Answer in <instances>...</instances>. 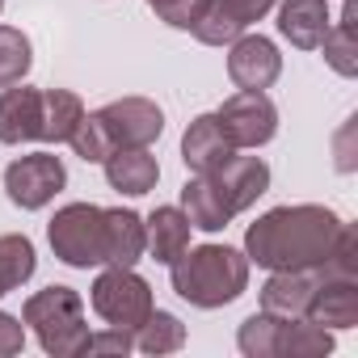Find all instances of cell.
Masks as SVG:
<instances>
[{"instance_id": "obj_1", "label": "cell", "mask_w": 358, "mask_h": 358, "mask_svg": "<svg viewBox=\"0 0 358 358\" xmlns=\"http://www.w3.org/2000/svg\"><path fill=\"white\" fill-rule=\"evenodd\" d=\"M350 224L337 220V211L320 203L299 207H274L245 232V257L262 270H316L333 257L341 245V232Z\"/></svg>"}, {"instance_id": "obj_2", "label": "cell", "mask_w": 358, "mask_h": 358, "mask_svg": "<svg viewBox=\"0 0 358 358\" xmlns=\"http://www.w3.org/2000/svg\"><path fill=\"white\" fill-rule=\"evenodd\" d=\"M169 282L194 308H224L249 287V257L232 245H199L169 262Z\"/></svg>"}, {"instance_id": "obj_3", "label": "cell", "mask_w": 358, "mask_h": 358, "mask_svg": "<svg viewBox=\"0 0 358 358\" xmlns=\"http://www.w3.org/2000/svg\"><path fill=\"white\" fill-rule=\"evenodd\" d=\"M22 320L34 329L38 345L51 358H80L89 350V324H85V299L72 287H47L34 291L22 308Z\"/></svg>"}, {"instance_id": "obj_4", "label": "cell", "mask_w": 358, "mask_h": 358, "mask_svg": "<svg viewBox=\"0 0 358 358\" xmlns=\"http://www.w3.org/2000/svg\"><path fill=\"white\" fill-rule=\"evenodd\" d=\"M47 241L55 257L72 270L106 266V236H101V207L93 203H68L47 224Z\"/></svg>"}, {"instance_id": "obj_5", "label": "cell", "mask_w": 358, "mask_h": 358, "mask_svg": "<svg viewBox=\"0 0 358 358\" xmlns=\"http://www.w3.org/2000/svg\"><path fill=\"white\" fill-rule=\"evenodd\" d=\"M89 303H93V312H97L106 324L131 329V333H135V329L148 320V312L156 308L152 287L135 274V266H106V270L93 278V287H89Z\"/></svg>"}, {"instance_id": "obj_6", "label": "cell", "mask_w": 358, "mask_h": 358, "mask_svg": "<svg viewBox=\"0 0 358 358\" xmlns=\"http://www.w3.org/2000/svg\"><path fill=\"white\" fill-rule=\"evenodd\" d=\"M64 186H68V169H64V160L51 156V152L17 156V160L5 169V194H9V203L22 207V211H43Z\"/></svg>"}, {"instance_id": "obj_7", "label": "cell", "mask_w": 358, "mask_h": 358, "mask_svg": "<svg viewBox=\"0 0 358 358\" xmlns=\"http://www.w3.org/2000/svg\"><path fill=\"white\" fill-rule=\"evenodd\" d=\"M215 118L236 148H266L278 135V106L266 97V89H236L215 110Z\"/></svg>"}, {"instance_id": "obj_8", "label": "cell", "mask_w": 358, "mask_h": 358, "mask_svg": "<svg viewBox=\"0 0 358 358\" xmlns=\"http://www.w3.org/2000/svg\"><path fill=\"white\" fill-rule=\"evenodd\" d=\"M97 114L110 127L114 148H152L160 139V131H164V114L148 97H118V101L101 106Z\"/></svg>"}, {"instance_id": "obj_9", "label": "cell", "mask_w": 358, "mask_h": 358, "mask_svg": "<svg viewBox=\"0 0 358 358\" xmlns=\"http://www.w3.org/2000/svg\"><path fill=\"white\" fill-rule=\"evenodd\" d=\"M228 76L236 89H270L282 76V55L262 34H241L228 47Z\"/></svg>"}, {"instance_id": "obj_10", "label": "cell", "mask_w": 358, "mask_h": 358, "mask_svg": "<svg viewBox=\"0 0 358 358\" xmlns=\"http://www.w3.org/2000/svg\"><path fill=\"white\" fill-rule=\"evenodd\" d=\"M211 177H215L224 203L232 207V215L249 211V207L270 190V164H266L262 156H241V152H232Z\"/></svg>"}, {"instance_id": "obj_11", "label": "cell", "mask_w": 358, "mask_h": 358, "mask_svg": "<svg viewBox=\"0 0 358 358\" xmlns=\"http://www.w3.org/2000/svg\"><path fill=\"white\" fill-rule=\"evenodd\" d=\"M232 152H241V148L228 139V131H224V122L215 114H199L186 127V135H182V160H186L190 173H207L211 177Z\"/></svg>"}, {"instance_id": "obj_12", "label": "cell", "mask_w": 358, "mask_h": 358, "mask_svg": "<svg viewBox=\"0 0 358 358\" xmlns=\"http://www.w3.org/2000/svg\"><path fill=\"white\" fill-rule=\"evenodd\" d=\"M316 287H320V266L316 270H270V278L262 287V312H270L278 320H295L308 312Z\"/></svg>"}, {"instance_id": "obj_13", "label": "cell", "mask_w": 358, "mask_h": 358, "mask_svg": "<svg viewBox=\"0 0 358 358\" xmlns=\"http://www.w3.org/2000/svg\"><path fill=\"white\" fill-rule=\"evenodd\" d=\"M38 122H43V89H30L17 80L0 93V143H9V148L34 143Z\"/></svg>"}, {"instance_id": "obj_14", "label": "cell", "mask_w": 358, "mask_h": 358, "mask_svg": "<svg viewBox=\"0 0 358 358\" xmlns=\"http://www.w3.org/2000/svg\"><path fill=\"white\" fill-rule=\"evenodd\" d=\"M101 169H106L110 190L131 194V199L156 190V182H160V164H156V156L148 148H118V152H110L101 160Z\"/></svg>"}, {"instance_id": "obj_15", "label": "cell", "mask_w": 358, "mask_h": 358, "mask_svg": "<svg viewBox=\"0 0 358 358\" xmlns=\"http://www.w3.org/2000/svg\"><path fill=\"white\" fill-rule=\"evenodd\" d=\"M101 236H106V266H135L143 257V215L131 207H101Z\"/></svg>"}, {"instance_id": "obj_16", "label": "cell", "mask_w": 358, "mask_h": 358, "mask_svg": "<svg viewBox=\"0 0 358 358\" xmlns=\"http://www.w3.org/2000/svg\"><path fill=\"white\" fill-rule=\"evenodd\" d=\"M303 316L324 329H354L358 324V278H320Z\"/></svg>"}, {"instance_id": "obj_17", "label": "cell", "mask_w": 358, "mask_h": 358, "mask_svg": "<svg viewBox=\"0 0 358 358\" xmlns=\"http://www.w3.org/2000/svg\"><path fill=\"white\" fill-rule=\"evenodd\" d=\"M182 211H186L190 228H199V232H224L232 224V207L224 203L215 177H207V173H190V182L182 186Z\"/></svg>"}, {"instance_id": "obj_18", "label": "cell", "mask_w": 358, "mask_h": 358, "mask_svg": "<svg viewBox=\"0 0 358 358\" xmlns=\"http://www.w3.org/2000/svg\"><path fill=\"white\" fill-rule=\"evenodd\" d=\"M143 236H148L143 253H152V262L169 266L190 249V220H186L182 207H156L143 220Z\"/></svg>"}, {"instance_id": "obj_19", "label": "cell", "mask_w": 358, "mask_h": 358, "mask_svg": "<svg viewBox=\"0 0 358 358\" xmlns=\"http://www.w3.org/2000/svg\"><path fill=\"white\" fill-rule=\"evenodd\" d=\"M329 22L333 17H329L324 0H282L278 5V34L299 51H316Z\"/></svg>"}, {"instance_id": "obj_20", "label": "cell", "mask_w": 358, "mask_h": 358, "mask_svg": "<svg viewBox=\"0 0 358 358\" xmlns=\"http://www.w3.org/2000/svg\"><path fill=\"white\" fill-rule=\"evenodd\" d=\"M354 17H358V5H354V0H345L341 22H329L324 38L316 47V51H324V64L337 76H358V30H354Z\"/></svg>"}, {"instance_id": "obj_21", "label": "cell", "mask_w": 358, "mask_h": 358, "mask_svg": "<svg viewBox=\"0 0 358 358\" xmlns=\"http://www.w3.org/2000/svg\"><path fill=\"white\" fill-rule=\"evenodd\" d=\"M80 118H85V101L72 89H43V122H38L43 143H68Z\"/></svg>"}, {"instance_id": "obj_22", "label": "cell", "mask_w": 358, "mask_h": 358, "mask_svg": "<svg viewBox=\"0 0 358 358\" xmlns=\"http://www.w3.org/2000/svg\"><path fill=\"white\" fill-rule=\"evenodd\" d=\"M333 354V329L308 320V316H295V320H282V345H278V358H324Z\"/></svg>"}, {"instance_id": "obj_23", "label": "cell", "mask_w": 358, "mask_h": 358, "mask_svg": "<svg viewBox=\"0 0 358 358\" xmlns=\"http://www.w3.org/2000/svg\"><path fill=\"white\" fill-rule=\"evenodd\" d=\"M182 345H186V324L177 320L173 312L152 308L148 320L135 329V350H143V354H152V358H160V354H177Z\"/></svg>"}, {"instance_id": "obj_24", "label": "cell", "mask_w": 358, "mask_h": 358, "mask_svg": "<svg viewBox=\"0 0 358 358\" xmlns=\"http://www.w3.org/2000/svg\"><path fill=\"white\" fill-rule=\"evenodd\" d=\"M190 34L207 47H232L241 34H245V22L224 5V0H203L199 17L190 22Z\"/></svg>"}, {"instance_id": "obj_25", "label": "cell", "mask_w": 358, "mask_h": 358, "mask_svg": "<svg viewBox=\"0 0 358 358\" xmlns=\"http://www.w3.org/2000/svg\"><path fill=\"white\" fill-rule=\"evenodd\" d=\"M34 266H38V257H34L30 236H17V232L0 236V295H9L22 282H30Z\"/></svg>"}, {"instance_id": "obj_26", "label": "cell", "mask_w": 358, "mask_h": 358, "mask_svg": "<svg viewBox=\"0 0 358 358\" xmlns=\"http://www.w3.org/2000/svg\"><path fill=\"white\" fill-rule=\"evenodd\" d=\"M236 345L245 358H278V345H282V320L270 316V312H253L241 320V333H236Z\"/></svg>"}, {"instance_id": "obj_27", "label": "cell", "mask_w": 358, "mask_h": 358, "mask_svg": "<svg viewBox=\"0 0 358 358\" xmlns=\"http://www.w3.org/2000/svg\"><path fill=\"white\" fill-rule=\"evenodd\" d=\"M30 64H34L30 38H26L17 26H0V89H9V85L26 80Z\"/></svg>"}, {"instance_id": "obj_28", "label": "cell", "mask_w": 358, "mask_h": 358, "mask_svg": "<svg viewBox=\"0 0 358 358\" xmlns=\"http://www.w3.org/2000/svg\"><path fill=\"white\" fill-rule=\"evenodd\" d=\"M68 143H72V152H76L80 160H89V164H101L110 152H118L114 139H110V127L101 122V114H89V110H85V118L76 122V131L68 135Z\"/></svg>"}, {"instance_id": "obj_29", "label": "cell", "mask_w": 358, "mask_h": 358, "mask_svg": "<svg viewBox=\"0 0 358 358\" xmlns=\"http://www.w3.org/2000/svg\"><path fill=\"white\" fill-rule=\"evenodd\" d=\"M148 5L156 9V17L173 30H190V22L199 17L203 9V0H148Z\"/></svg>"}, {"instance_id": "obj_30", "label": "cell", "mask_w": 358, "mask_h": 358, "mask_svg": "<svg viewBox=\"0 0 358 358\" xmlns=\"http://www.w3.org/2000/svg\"><path fill=\"white\" fill-rule=\"evenodd\" d=\"M135 350V333L131 329H101V333H89V350L85 354H131Z\"/></svg>"}, {"instance_id": "obj_31", "label": "cell", "mask_w": 358, "mask_h": 358, "mask_svg": "<svg viewBox=\"0 0 358 358\" xmlns=\"http://www.w3.org/2000/svg\"><path fill=\"white\" fill-rule=\"evenodd\" d=\"M26 350V320H17L13 312H0V358H13Z\"/></svg>"}, {"instance_id": "obj_32", "label": "cell", "mask_w": 358, "mask_h": 358, "mask_svg": "<svg viewBox=\"0 0 358 358\" xmlns=\"http://www.w3.org/2000/svg\"><path fill=\"white\" fill-rule=\"evenodd\" d=\"M224 5H228V9H232L241 22H245V30H249L253 22H262V17H266L274 5H278V0H224Z\"/></svg>"}, {"instance_id": "obj_33", "label": "cell", "mask_w": 358, "mask_h": 358, "mask_svg": "<svg viewBox=\"0 0 358 358\" xmlns=\"http://www.w3.org/2000/svg\"><path fill=\"white\" fill-rule=\"evenodd\" d=\"M354 131H358V118H350V122L341 127V135H337V169H341V173H354V148H350Z\"/></svg>"}, {"instance_id": "obj_34", "label": "cell", "mask_w": 358, "mask_h": 358, "mask_svg": "<svg viewBox=\"0 0 358 358\" xmlns=\"http://www.w3.org/2000/svg\"><path fill=\"white\" fill-rule=\"evenodd\" d=\"M0 9H5V0H0Z\"/></svg>"}]
</instances>
